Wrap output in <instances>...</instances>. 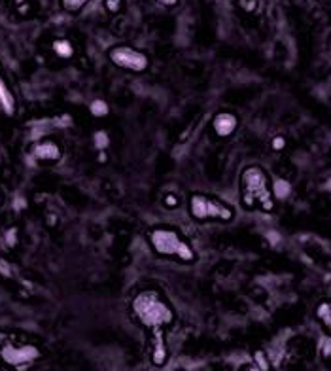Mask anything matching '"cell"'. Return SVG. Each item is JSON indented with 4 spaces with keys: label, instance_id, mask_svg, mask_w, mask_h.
<instances>
[{
    "label": "cell",
    "instance_id": "24",
    "mask_svg": "<svg viewBox=\"0 0 331 371\" xmlns=\"http://www.w3.org/2000/svg\"><path fill=\"white\" fill-rule=\"evenodd\" d=\"M244 371H259V369H258V367H256V365H254V364H250V365H246Z\"/></svg>",
    "mask_w": 331,
    "mask_h": 371
},
{
    "label": "cell",
    "instance_id": "11",
    "mask_svg": "<svg viewBox=\"0 0 331 371\" xmlns=\"http://www.w3.org/2000/svg\"><path fill=\"white\" fill-rule=\"evenodd\" d=\"M53 51L57 53L61 59H70L74 55V46L70 44V40L59 38L53 42Z\"/></svg>",
    "mask_w": 331,
    "mask_h": 371
},
{
    "label": "cell",
    "instance_id": "13",
    "mask_svg": "<svg viewBox=\"0 0 331 371\" xmlns=\"http://www.w3.org/2000/svg\"><path fill=\"white\" fill-rule=\"evenodd\" d=\"M271 190H272V197L274 199H286L291 192V186H290V182H286V180H274V184H272Z\"/></svg>",
    "mask_w": 331,
    "mask_h": 371
},
{
    "label": "cell",
    "instance_id": "2",
    "mask_svg": "<svg viewBox=\"0 0 331 371\" xmlns=\"http://www.w3.org/2000/svg\"><path fill=\"white\" fill-rule=\"evenodd\" d=\"M240 199L248 210L254 206H259L265 212H271L274 208V197H272L269 174L261 167L252 165L242 171V174H240Z\"/></svg>",
    "mask_w": 331,
    "mask_h": 371
},
{
    "label": "cell",
    "instance_id": "18",
    "mask_svg": "<svg viewBox=\"0 0 331 371\" xmlns=\"http://www.w3.org/2000/svg\"><path fill=\"white\" fill-rule=\"evenodd\" d=\"M15 243H17V229H15V227H12V229H8V231H6V245L8 246H15Z\"/></svg>",
    "mask_w": 331,
    "mask_h": 371
},
{
    "label": "cell",
    "instance_id": "16",
    "mask_svg": "<svg viewBox=\"0 0 331 371\" xmlns=\"http://www.w3.org/2000/svg\"><path fill=\"white\" fill-rule=\"evenodd\" d=\"M93 140H95V148H97L99 152H104L106 148H108V144H110V139H108L106 131H97L95 132V137H93Z\"/></svg>",
    "mask_w": 331,
    "mask_h": 371
},
{
    "label": "cell",
    "instance_id": "3",
    "mask_svg": "<svg viewBox=\"0 0 331 371\" xmlns=\"http://www.w3.org/2000/svg\"><path fill=\"white\" fill-rule=\"evenodd\" d=\"M148 241L155 254L167 256V258H178L182 261H195V250L193 246L180 235L176 229L171 227H153L148 231Z\"/></svg>",
    "mask_w": 331,
    "mask_h": 371
},
{
    "label": "cell",
    "instance_id": "19",
    "mask_svg": "<svg viewBox=\"0 0 331 371\" xmlns=\"http://www.w3.org/2000/svg\"><path fill=\"white\" fill-rule=\"evenodd\" d=\"M119 8H121V0H106V10L108 12H119Z\"/></svg>",
    "mask_w": 331,
    "mask_h": 371
},
{
    "label": "cell",
    "instance_id": "9",
    "mask_svg": "<svg viewBox=\"0 0 331 371\" xmlns=\"http://www.w3.org/2000/svg\"><path fill=\"white\" fill-rule=\"evenodd\" d=\"M61 153V146L53 140H42L33 148V155L38 161H59Z\"/></svg>",
    "mask_w": 331,
    "mask_h": 371
},
{
    "label": "cell",
    "instance_id": "14",
    "mask_svg": "<svg viewBox=\"0 0 331 371\" xmlns=\"http://www.w3.org/2000/svg\"><path fill=\"white\" fill-rule=\"evenodd\" d=\"M89 110H91V114L95 116V118H104V116H108V112H110V106L106 104V100L97 99V100H93L91 102Z\"/></svg>",
    "mask_w": 331,
    "mask_h": 371
},
{
    "label": "cell",
    "instance_id": "8",
    "mask_svg": "<svg viewBox=\"0 0 331 371\" xmlns=\"http://www.w3.org/2000/svg\"><path fill=\"white\" fill-rule=\"evenodd\" d=\"M152 362L153 365H161L167 364V360H169V349H167V343H165V333L163 330H155L152 331Z\"/></svg>",
    "mask_w": 331,
    "mask_h": 371
},
{
    "label": "cell",
    "instance_id": "21",
    "mask_svg": "<svg viewBox=\"0 0 331 371\" xmlns=\"http://www.w3.org/2000/svg\"><path fill=\"white\" fill-rule=\"evenodd\" d=\"M0 275L2 277H12V269H10V265L4 259H0Z\"/></svg>",
    "mask_w": 331,
    "mask_h": 371
},
{
    "label": "cell",
    "instance_id": "15",
    "mask_svg": "<svg viewBox=\"0 0 331 371\" xmlns=\"http://www.w3.org/2000/svg\"><path fill=\"white\" fill-rule=\"evenodd\" d=\"M254 365L258 367L259 371H271V362L263 351H256L254 352Z\"/></svg>",
    "mask_w": 331,
    "mask_h": 371
},
{
    "label": "cell",
    "instance_id": "20",
    "mask_svg": "<svg viewBox=\"0 0 331 371\" xmlns=\"http://www.w3.org/2000/svg\"><path fill=\"white\" fill-rule=\"evenodd\" d=\"M272 150H277V152H280V150H284V146H286V139L284 137H274L272 139Z\"/></svg>",
    "mask_w": 331,
    "mask_h": 371
},
{
    "label": "cell",
    "instance_id": "7",
    "mask_svg": "<svg viewBox=\"0 0 331 371\" xmlns=\"http://www.w3.org/2000/svg\"><path fill=\"white\" fill-rule=\"evenodd\" d=\"M237 127H238V118L233 112H218L214 116V119H212V129L222 139L231 137L233 132L237 131Z\"/></svg>",
    "mask_w": 331,
    "mask_h": 371
},
{
    "label": "cell",
    "instance_id": "6",
    "mask_svg": "<svg viewBox=\"0 0 331 371\" xmlns=\"http://www.w3.org/2000/svg\"><path fill=\"white\" fill-rule=\"evenodd\" d=\"M40 356V351L33 344H23V347H4L2 349V358L10 365H23L29 362H34Z\"/></svg>",
    "mask_w": 331,
    "mask_h": 371
},
{
    "label": "cell",
    "instance_id": "25",
    "mask_svg": "<svg viewBox=\"0 0 331 371\" xmlns=\"http://www.w3.org/2000/svg\"><path fill=\"white\" fill-rule=\"evenodd\" d=\"M167 205H169V206L174 205V199H172V197H167Z\"/></svg>",
    "mask_w": 331,
    "mask_h": 371
},
{
    "label": "cell",
    "instance_id": "4",
    "mask_svg": "<svg viewBox=\"0 0 331 371\" xmlns=\"http://www.w3.org/2000/svg\"><path fill=\"white\" fill-rule=\"evenodd\" d=\"M189 216L197 222L206 220H218V222H231L235 212L227 203L216 197L205 195V193H191L189 195Z\"/></svg>",
    "mask_w": 331,
    "mask_h": 371
},
{
    "label": "cell",
    "instance_id": "5",
    "mask_svg": "<svg viewBox=\"0 0 331 371\" xmlns=\"http://www.w3.org/2000/svg\"><path fill=\"white\" fill-rule=\"evenodd\" d=\"M108 59L119 68H125L131 72H144L150 66L148 55L131 46H114L108 51Z\"/></svg>",
    "mask_w": 331,
    "mask_h": 371
},
{
    "label": "cell",
    "instance_id": "10",
    "mask_svg": "<svg viewBox=\"0 0 331 371\" xmlns=\"http://www.w3.org/2000/svg\"><path fill=\"white\" fill-rule=\"evenodd\" d=\"M0 110L6 116H13L15 114V97L12 95L10 87L6 86V82L0 76Z\"/></svg>",
    "mask_w": 331,
    "mask_h": 371
},
{
    "label": "cell",
    "instance_id": "22",
    "mask_svg": "<svg viewBox=\"0 0 331 371\" xmlns=\"http://www.w3.org/2000/svg\"><path fill=\"white\" fill-rule=\"evenodd\" d=\"M159 4H163V6H176V4H178V0H157Z\"/></svg>",
    "mask_w": 331,
    "mask_h": 371
},
{
    "label": "cell",
    "instance_id": "1",
    "mask_svg": "<svg viewBox=\"0 0 331 371\" xmlns=\"http://www.w3.org/2000/svg\"><path fill=\"white\" fill-rule=\"evenodd\" d=\"M131 311L134 318L148 330H165L174 322V311L157 290H142L131 299Z\"/></svg>",
    "mask_w": 331,
    "mask_h": 371
},
{
    "label": "cell",
    "instance_id": "26",
    "mask_svg": "<svg viewBox=\"0 0 331 371\" xmlns=\"http://www.w3.org/2000/svg\"><path fill=\"white\" fill-rule=\"evenodd\" d=\"M0 205H2V193H0Z\"/></svg>",
    "mask_w": 331,
    "mask_h": 371
},
{
    "label": "cell",
    "instance_id": "12",
    "mask_svg": "<svg viewBox=\"0 0 331 371\" xmlns=\"http://www.w3.org/2000/svg\"><path fill=\"white\" fill-rule=\"evenodd\" d=\"M316 316L322 320V326L331 335V303H320L316 309Z\"/></svg>",
    "mask_w": 331,
    "mask_h": 371
},
{
    "label": "cell",
    "instance_id": "23",
    "mask_svg": "<svg viewBox=\"0 0 331 371\" xmlns=\"http://www.w3.org/2000/svg\"><path fill=\"white\" fill-rule=\"evenodd\" d=\"M23 206H25V199H21V197L15 199V208H23Z\"/></svg>",
    "mask_w": 331,
    "mask_h": 371
},
{
    "label": "cell",
    "instance_id": "17",
    "mask_svg": "<svg viewBox=\"0 0 331 371\" xmlns=\"http://www.w3.org/2000/svg\"><path fill=\"white\" fill-rule=\"evenodd\" d=\"M89 0H63V8L68 10V12H78L81 8L86 6Z\"/></svg>",
    "mask_w": 331,
    "mask_h": 371
},
{
    "label": "cell",
    "instance_id": "27",
    "mask_svg": "<svg viewBox=\"0 0 331 371\" xmlns=\"http://www.w3.org/2000/svg\"><path fill=\"white\" fill-rule=\"evenodd\" d=\"M0 371H4V369H2V367H0Z\"/></svg>",
    "mask_w": 331,
    "mask_h": 371
}]
</instances>
